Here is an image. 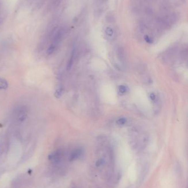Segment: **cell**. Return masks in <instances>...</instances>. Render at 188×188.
I'll return each mask as SVG.
<instances>
[{
  "label": "cell",
  "mask_w": 188,
  "mask_h": 188,
  "mask_svg": "<svg viewBox=\"0 0 188 188\" xmlns=\"http://www.w3.org/2000/svg\"><path fill=\"white\" fill-rule=\"evenodd\" d=\"M62 151L58 150L54 152L49 156V160L54 163H58L60 161L62 157Z\"/></svg>",
  "instance_id": "1"
},
{
  "label": "cell",
  "mask_w": 188,
  "mask_h": 188,
  "mask_svg": "<svg viewBox=\"0 0 188 188\" xmlns=\"http://www.w3.org/2000/svg\"><path fill=\"white\" fill-rule=\"evenodd\" d=\"M83 154V150L81 148H77L74 150L70 155L69 161L72 162L76 160H77L79 157H81Z\"/></svg>",
  "instance_id": "2"
},
{
  "label": "cell",
  "mask_w": 188,
  "mask_h": 188,
  "mask_svg": "<svg viewBox=\"0 0 188 188\" xmlns=\"http://www.w3.org/2000/svg\"><path fill=\"white\" fill-rule=\"evenodd\" d=\"M27 117V111L24 107L20 108L16 113L17 119L20 122L24 121Z\"/></svg>",
  "instance_id": "3"
},
{
  "label": "cell",
  "mask_w": 188,
  "mask_h": 188,
  "mask_svg": "<svg viewBox=\"0 0 188 188\" xmlns=\"http://www.w3.org/2000/svg\"><path fill=\"white\" fill-rule=\"evenodd\" d=\"M117 59H118L119 61L120 62L121 65H124L125 61V56L124 51L122 47H119L117 49Z\"/></svg>",
  "instance_id": "4"
},
{
  "label": "cell",
  "mask_w": 188,
  "mask_h": 188,
  "mask_svg": "<svg viewBox=\"0 0 188 188\" xmlns=\"http://www.w3.org/2000/svg\"><path fill=\"white\" fill-rule=\"evenodd\" d=\"M75 53H76V50H75V49L72 50L71 53L70 57L69 60L68 61V63H67V69H70L71 68L72 66V65L73 63V61H74Z\"/></svg>",
  "instance_id": "5"
},
{
  "label": "cell",
  "mask_w": 188,
  "mask_h": 188,
  "mask_svg": "<svg viewBox=\"0 0 188 188\" xmlns=\"http://www.w3.org/2000/svg\"><path fill=\"white\" fill-rule=\"evenodd\" d=\"M64 88L62 86H60L56 90V91L55 92V94H54V95L55 97L58 98L62 96V95L64 94Z\"/></svg>",
  "instance_id": "6"
},
{
  "label": "cell",
  "mask_w": 188,
  "mask_h": 188,
  "mask_svg": "<svg viewBox=\"0 0 188 188\" xmlns=\"http://www.w3.org/2000/svg\"><path fill=\"white\" fill-rule=\"evenodd\" d=\"M8 87V83L6 80L0 78V90L6 89Z\"/></svg>",
  "instance_id": "7"
},
{
  "label": "cell",
  "mask_w": 188,
  "mask_h": 188,
  "mask_svg": "<svg viewBox=\"0 0 188 188\" xmlns=\"http://www.w3.org/2000/svg\"><path fill=\"white\" fill-rule=\"evenodd\" d=\"M105 32L106 35L108 37H111V36H113V34H114V31H113V29L111 28H110V27H107L105 29Z\"/></svg>",
  "instance_id": "8"
},
{
  "label": "cell",
  "mask_w": 188,
  "mask_h": 188,
  "mask_svg": "<svg viewBox=\"0 0 188 188\" xmlns=\"http://www.w3.org/2000/svg\"><path fill=\"white\" fill-rule=\"evenodd\" d=\"M61 1H62V0H54L52 2V3H51V5H50V8H54L55 7H56L61 2Z\"/></svg>",
  "instance_id": "9"
},
{
  "label": "cell",
  "mask_w": 188,
  "mask_h": 188,
  "mask_svg": "<svg viewBox=\"0 0 188 188\" xmlns=\"http://www.w3.org/2000/svg\"><path fill=\"white\" fill-rule=\"evenodd\" d=\"M56 47H55V46L51 45L50 46V47L48 49L46 53L49 55H52L54 52H55V51L56 50Z\"/></svg>",
  "instance_id": "10"
},
{
  "label": "cell",
  "mask_w": 188,
  "mask_h": 188,
  "mask_svg": "<svg viewBox=\"0 0 188 188\" xmlns=\"http://www.w3.org/2000/svg\"><path fill=\"white\" fill-rule=\"evenodd\" d=\"M127 120L125 118H120L119 119H117V123L120 125H124L126 123Z\"/></svg>",
  "instance_id": "11"
},
{
  "label": "cell",
  "mask_w": 188,
  "mask_h": 188,
  "mask_svg": "<svg viewBox=\"0 0 188 188\" xmlns=\"http://www.w3.org/2000/svg\"><path fill=\"white\" fill-rule=\"evenodd\" d=\"M119 91L121 94H124L127 91V88L125 85H120L119 86Z\"/></svg>",
  "instance_id": "12"
},
{
  "label": "cell",
  "mask_w": 188,
  "mask_h": 188,
  "mask_svg": "<svg viewBox=\"0 0 188 188\" xmlns=\"http://www.w3.org/2000/svg\"><path fill=\"white\" fill-rule=\"evenodd\" d=\"M149 98L151 100H152L153 101H155L156 100V96L155 94H154L153 93H152L149 95Z\"/></svg>",
  "instance_id": "13"
},
{
  "label": "cell",
  "mask_w": 188,
  "mask_h": 188,
  "mask_svg": "<svg viewBox=\"0 0 188 188\" xmlns=\"http://www.w3.org/2000/svg\"><path fill=\"white\" fill-rule=\"evenodd\" d=\"M145 40H146L147 42H149V43H152V41H153L152 39H151L149 36H147V35L145 36Z\"/></svg>",
  "instance_id": "14"
},
{
  "label": "cell",
  "mask_w": 188,
  "mask_h": 188,
  "mask_svg": "<svg viewBox=\"0 0 188 188\" xmlns=\"http://www.w3.org/2000/svg\"><path fill=\"white\" fill-rule=\"evenodd\" d=\"M32 172V170H31V169H30V170H29V171H28V173H29V174H31V173Z\"/></svg>",
  "instance_id": "15"
}]
</instances>
